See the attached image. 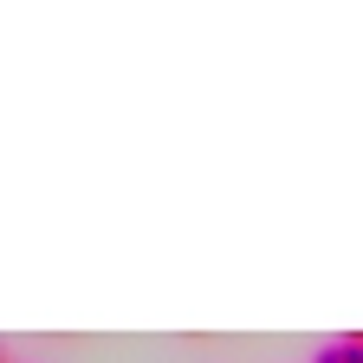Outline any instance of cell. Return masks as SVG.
Listing matches in <instances>:
<instances>
[{"label": "cell", "mask_w": 363, "mask_h": 363, "mask_svg": "<svg viewBox=\"0 0 363 363\" xmlns=\"http://www.w3.org/2000/svg\"><path fill=\"white\" fill-rule=\"evenodd\" d=\"M318 363H344V357H337V344H331V350H318Z\"/></svg>", "instance_id": "2"}, {"label": "cell", "mask_w": 363, "mask_h": 363, "mask_svg": "<svg viewBox=\"0 0 363 363\" xmlns=\"http://www.w3.org/2000/svg\"><path fill=\"white\" fill-rule=\"evenodd\" d=\"M337 357H344V363H363V331H357V337H337Z\"/></svg>", "instance_id": "1"}]
</instances>
